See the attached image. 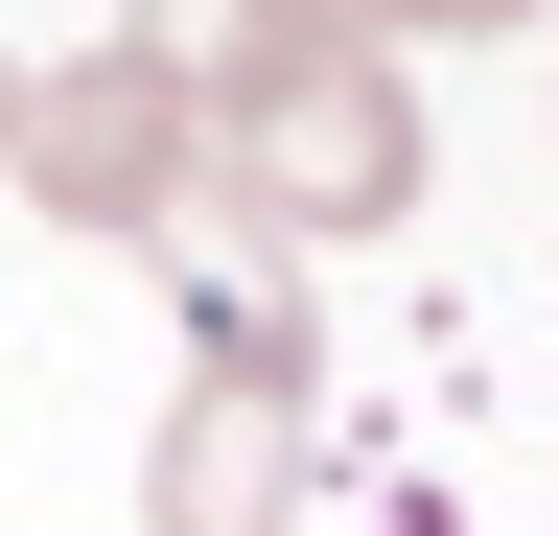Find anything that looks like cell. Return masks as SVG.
Here are the masks:
<instances>
[{"label": "cell", "instance_id": "5b68a950", "mask_svg": "<svg viewBox=\"0 0 559 536\" xmlns=\"http://www.w3.org/2000/svg\"><path fill=\"white\" fill-rule=\"evenodd\" d=\"M396 24V0H280V47H373Z\"/></svg>", "mask_w": 559, "mask_h": 536}, {"label": "cell", "instance_id": "277c9868", "mask_svg": "<svg viewBox=\"0 0 559 536\" xmlns=\"http://www.w3.org/2000/svg\"><path fill=\"white\" fill-rule=\"evenodd\" d=\"M117 47H140V71H187L210 117H234L257 71H304V47H280V0H117Z\"/></svg>", "mask_w": 559, "mask_h": 536}, {"label": "cell", "instance_id": "8992f818", "mask_svg": "<svg viewBox=\"0 0 559 536\" xmlns=\"http://www.w3.org/2000/svg\"><path fill=\"white\" fill-rule=\"evenodd\" d=\"M396 24H443V47H489V24H559V0H396Z\"/></svg>", "mask_w": 559, "mask_h": 536}, {"label": "cell", "instance_id": "6da1fadb", "mask_svg": "<svg viewBox=\"0 0 559 536\" xmlns=\"http://www.w3.org/2000/svg\"><path fill=\"white\" fill-rule=\"evenodd\" d=\"M210 187H234L257 234H396L419 187H443V141H419V94H396V47H304V71H257L234 117H210Z\"/></svg>", "mask_w": 559, "mask_h": 536}, {"label": "cell", "instance_id": "3957f363", "mask_svg": "<svg viewBox=\"0 0 559 536\" xmlns=\"http://www.w3.org/2000/svg\"><path fill=\"white\" fill-rule=\"evenodd\" d=\"M280 513H304V396L187 373L164 443H140V536H280Z\"/></svg>", "mask_w": 559, "mask_h": 536}, {"label": "cell", "instance_id": "7a4b0ae2", "mask_svg": "<svg viewBox=\"0 0 559 536\" xmlns=\"http://www.w3.org/2000/svg\"><path fill=\"white\" fill-rule=\"evenodd\" d=\"M24 211L140 257L164 211H210V94L140 71V47H70V71H24Z\"/></svg>", "mask_w": 559, "mask_h": 536}, {"label": "cell", "instance_id": "52a82bcc", "mask_svg": "<svg viewBox=\"0 0 559 536\" xmlns=\"http://www.w3.org/2000/svg\"><path fill=\"white\" fill-rule=\"evenodd\" d=\"M0 164H24V71H0Z\"/></svg>", "mask_w": 559, "mask_h": 536}]
</instances>
